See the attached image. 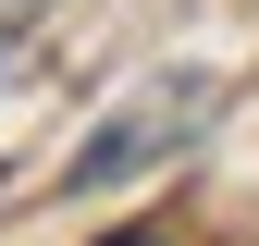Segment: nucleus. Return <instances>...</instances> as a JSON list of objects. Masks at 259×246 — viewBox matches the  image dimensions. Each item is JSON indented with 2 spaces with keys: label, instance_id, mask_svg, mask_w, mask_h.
Wrapping results in <instances>:
<instances>
[{
  "label": "nucleus",
  "instance_id": "f257e3e1",
  "mask_svg": "<svg viewBox=\"0 0 259 246\" xmlns=\"http://www.w3.org/2000/svg\"><path fill=\"white\" fill-rule=\"evenodd\" d=\"M111 246H148V234H111Z\"/></svg>",
  "mask_w": 259,
  "mask_h": 246
}]
</instances>
